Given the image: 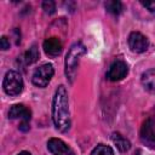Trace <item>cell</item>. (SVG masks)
<instances>
[{
	"label": "cell",
	"mask_w": 155,
	"mask_h": 155,
	"mask_svg": "<svg viewBox=\"0 0 155 155\" xmlns=\"http://www.w3.org/2000/svg\"><path fill=\"white\" fill-rule=\"evenodd\" d=\"M142 85L148 92L155 93V68L154 69H149L145 73H143V75H142Z\"/></svg>",
	"instance_id": "11"
},
{
	"label": "cell",
	"mask_w": 155,
	"mask_h": 155,
	"mask_svg": "<svg viewBox=\"0 0 155 155\" xmlns=\"http://www.w3.org/2000/svg\"><path fill=\"white\" fill-rule=\"evenodd\" d=\"M23 59H24V63H25L27 65L35 63V62L39 59V50H38V47H36L35 45L31 46V47L24 53Z\"/></svg>",
	"instance_id": "13"
},
{
	"label": "cell",
	"mask_w": 155,
	"mask_h": 155,
	"mask_svg": "<svg viewBox=\"0 0 155 155\" xmlns=\"http://www.w3.org/2000/svg\"><path fill=\"white\" fill-rule=\"evenodd\" d=\"M19 130H21V131H28V130H29L28 122H22V124L19 125Z\"/></svg>",
	"instance_id": "19"
},
{
	"label": "cell",
	"mask_w": 155,
	"mask_h": 155,
	"mask_svg": "<svg viewBox=\"0 0 155 155\" xmlns=\"http://www.w3.org/2000/svg\"><path fill=\"white\" fill-rule=\"evenodd\" d=\"M105 10L111 15H120L122 11V4L116 0H109L104 4Z\"/></svg>",
	"instance_id": "14"
},
{
	"label": "cell",
	"mask_w": 155,
	"mask_h": 155,
	"mask_svg": "<svg viewBox=\"0 0 155 155\" xmlns=\"http://www.w3.org/2000/svg\"><path fill=\"white\" fill-rule=\"evenodd\" d=\"M47 149L53 155H75L74 151L62 139L58 138H51L47 142Z\"/></svg>",
	"instance_id": "8"
},
{
	"label": "cell",
	"mask_w": 155,
	"mask_h": 155,
	"mask_svg": "<svg viewBox=\"0 0 155 155\" xmlns=\"http://www.w3.org/2000/svg\"><path fill=\"white\" fill-rule=\"evenodd\" d=\"M0 45H1V50H7V48H10V41L7 40V38L6 36H1V39H0Z\"/></svg>",
	"instance_id": "18"
},
{
	"label": "cell",
	"mask_w": 155,
	"mask_h": 155,
	"mask_svg": "<svg viewBox=\"0 0 155 155\" xmlns=\"http://www.w3.org/2000/svg\"><path fill=\"white\" fill-rule=\"evenodd\" d=\"M111 140L114 142V144L116 145V148L120 151H127L131 148V143L128 139H126L122 134H120L119 132H114L111 134Z\"/></svg>",
	"instance_id": "12"
},
{
	"label": "cell",
	"mask_w": 155,
	"mask_h": 155,
	"mask_svg": "<svg viewBox=\"0 0 155 155\" xmlns=\"http://www.w3.org/2000/svg\"><path fill=\"white\" fill-rule=\"evenodd\" d=\"M142 5L145 7V8H148L150 12H155V1H142Z\"/></svg>",
	"instance_id": "17"
},
{
	"label": "cell",
	"mask_w": 155,
	"mask_h": 155,
	"mask_svg": "<svg viewBox=\"0 0 155 155\" xmlns=\"http://www.w3.org/2000/svg\"><path fill=\"white\" fill-rule=\"evenodd\" d=\"M133 155H145V154L143 153V150H136V151L133 153Z\"/></svg>",
	"instance_id": "20"
},
{
	"label": "cell",
	"mask_w": 155,
	"mask_h": 155,
	"mask_svg": "<svg viewBox=\"0 0 155 155\" xmlns=\"http://www.w3.org/2000/svg\"><path fill=\"white\" fill-rule=\"evenodd\" d=\"M85 53H86V47L81 42H76L70 46L65 56V75L70 82L74 81L78 65H79V61Z\"/></svg>",
	"instance_id": "2"
},
{
	"label": "cell",
	"mask_w": 155,
	"mask_h": 155,
	"mask_svg": "<svg viewBox=\"0 0 155 155\" xmlns=\"http://www.w3.org/2000/svg\"><path fill=\"white\" fill-rule=\"evenodd\" d=\"M30 110L25 108L23 104H15L10 108L8 117L10 119H21L22 122H28L30 120Z\"/></svg>",
	"instance_id": "10"
},
{
	"label": "cell",
	"mask_w": 155,
	"mask_h": 155,
	"mask_svg": "<svg viewBox=\"0 0 155 155\" xmlns=\"http://www.w3.org/2000/svg\"><path fill=\"white\" fill-rule=\"evenodd\" d=\"M53 74H54V69L52 64H42L34 70L31 81L38 87H46L51 81Z\"/></svg>",
	"instance_id": "4"
},
{
	"label": "cell",
	"mask_w": 155,
	"mask_h": 155,
	"mask_svg": "<svg viewBox=\"0 0 155 155\" xmlns=\"http://www.w3.org/2000/svg\"><path fill=\"white\" fill-rule=\"evenodd\" d=\"M42 47H44V51L46 54H48L51 57H56V56L61 54L63 45L58 38H47L44 41Z\"/></svg>",
	"instance_id": "9"
},
{
	"label": "cell",
	"mask_w": 155,
	"mask_h": 155,
	"mask_svg": "<svg viewBox=\"0 0 155 155\" xmlns=\"http://www.w3.org/2000/svg\"><path fill=\"white\" fill-rule=\"evenodd\" d=\"M18 155H31L30 153H28V151H22V153H19Z\"/></svg>",
	"instance_id": "21"
},
{
	"label": "cell",
	"mask_w": 155,
	"mask_h": 155,
	"mask_svg": "<svg viewBox=\"0 0 155 155\" xmlns=\"http://www.w3.org/2000/svg\"><path fill=\"white\" fill-rule=\"evenodd\" d=\"M128 45H130V48L133 52L142 53L148 48L149 41L143 34H140L138 31H133L128 36Z\"/></svg>",
	"instance_id": "7"
},
{
	"label": "cell",
	"mask_w": 155,
	"mask_h": 155,
	"mask_svg": "<svg viewBox=\"0 0 155 155\" xmlns=\"http://www.w3.org/2000/svg\"><path fill=\"white\" fill-rule=\"evenodd\" d=\"M42 10H44L46 13H48V15L54 13V11H56V4H54V1H52V0H46V1H44V2H42Z\"/></svg>",
	"instance_id": "16"
},
{
	"label": "cell",
	"mask_w": 155,
	"mask_h": 155,
	"mask_svg": "<svg viewBox=\"0 0 155 155\" xmlns=\"http://www.w3.org/2000/svg\"><path fill=\"white\" fill-rule=\"evenodd\" d=\"M2 88L6 94L8 96H17L23 90V80L18 71L10 70L6 73L4 81H2Z\"/></svg>",
	"instance_id": "3"
},
{
	"label": "cell",
	"mask_w": 155,
	"mask_h": 155,
	"mask_svg": "<svg viewBox=\"0 0 155 155\" xmlns=\"http://www.w3.org/2000/svg\"><path fill=\"white\" fill-rule=\"evenodd\" d=\"M140 140L149 148H155V122L153 119H147L140 128Z\"/></svg>",
	"instance_id": "5"
},
{
	"label": "cell",
	"mask_w": 155,
	"mask_h": 155,
	"mask_svg": "<svg viewBox=\"0 0 155 155\" xmlns=\"http://www.w3.org/2000/svg\"><path fill=\"white\" fill-rule=\"evenodd\" d=\"M90 155H114L113 149L105 144H98Z\"/></svg>",
	"instance_id": "15"
},
{
	"label": "cell",
	"mask_w": 155,
	"mask_h": 155,
	"mask_svg": "<svg viewBox=\"0 0 155 155\" xmlns=\"http://www.w3.org/2000/svg\"><path fill=\"white\" fill-rule=\"evenodd\" d=\"M52 120L56 128L61 132H67L70 127L68 92L63 85L56 90L52 101Z\"/></svg>",
	"instance_id": "1"
},
{
	"label": "cell",
	"mask_w": 155,
	"mask_h": 155,
	"mask_svg": "<svg viewBox=\"0 0 155 155\" xmlns=\"http://www.w3.org/2000/svg\"><path fill=\"white\" fill-rule=\"evenodd\" d=\"M127 73H128L127 64L121 59H116L109 67L107 71V79L110 81H119L122 80L127 75Z\"/></svg>",
	"instance_id": "6"
}]
</instances>
